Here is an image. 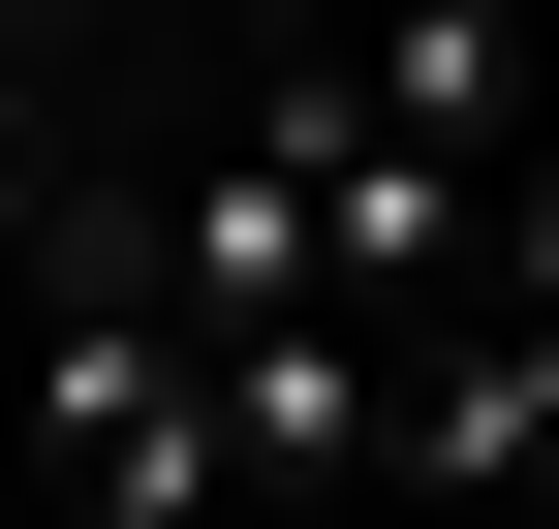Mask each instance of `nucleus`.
I'll list each match as a JSON object with an SVG mask.
<instances>
[{
	"label": "nucleus",
	"instance_id": "nucleus-2",
	"mask_svg": "<svg viewBox=\"0 0 559 529\" xmlns=\"http://www.w3.org/2000/svg\"><path fill=\"white\" fill-rule=\"evenodd\" d=\"M342 94L404 125V156H528V0H373V62Z\"/></svg>",
	"mask_w": 559,
	"mask_h": 529
},
{
	"label": "nucleus",
	"instance_id": "nucleus-3",
	"mask_svg": "<svg viewBox=\"0 0 559 529\" xmlns=\"http://www.w3.org/2000/svg\"><path fill=\"white\" fill-rule=\"evenodd\" d=\"M498 311H559V156H498Z\"/></svg>",
	"mask_w": 559,
	"mask_h": 529
},
{
	"label": "nucleus",
	"instance_id": "nucleus-1",
	"mask_svg": "<svg viewBox=\"0 0 559 529\" xmlns=\"http://www.w3.org/2000/svg\"><path fill=\"white\" fill-rule=\"evenodd\" d=\"M373 498H559V311H404V468Z\"/></svg>",
	"mask_w": 559,
	"mask_h": 529
}]
</instances>
